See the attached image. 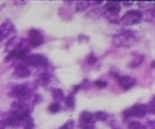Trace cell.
I'll list each match as a JSON object with an SVG mask.
<instances>
[{"mask_svg": "<svg viewBox=\"0 0 155 129\" xmlns=\"http://www.w3.org/2000/svg\"><path fill=\"white\" fill-rule=\"evenodd\" d=\"M136 40V35L131 30H121L113 38V43L117 47H130Z\"/></svg>", "mask_w": 155, "mask_h": 129, "instance_id": "1", "label": "cell"}, {"mask_svg": "<svg viewBox=\"0 0 155 129\" xmlns=\"http://www.w3.org/2000/svg\"><path fill=\"white\" fill-rule=\"evenodd\" d=\"M142 21V12L137 11V10H131V11H127L120 19L121 24L123 25H134V24H137Z\"/></svg>", "mask_w": 155, "mask_h": 129, "instance_id": "2", "label": "cell"}, {"mask_svg": "<svg viewBox=\"0 0 155 129\" xmlns=\"http://www.w3.org/2000/svg\"><path fill=\"white\" fill-rule=\"evenodd\" d=\"M147 114H148L147 105L137 104V105H134L132 107L127 109L126 111H124L123 117H124L125 120H127V118H129V117H131V116H135V117H144Z\"/></svg>", "mask_w": 155, "mask_h": 129, "instance_id": "3", "label": "cell"}, {"mask_svg": "<svg viewBox=\"0 0 155 129\" xmlns=\"http://www.w3.org/2000/svg\"><path fill=\"white\" fill-rule=\"evenodd\" d=\"M23 59L27 65H34V66H47L48 65V60L42 54H27Z\"/></svg>", "mask_w": 155, "mask_h": 129, "instance_id": "4", "label": "cell"}, {"mask_svg": "<svg viewBox=\"0 0 155 129\" xmlns=\"http://www.w3.org/2000/svg\"><path fill=\"white\" fill-rule=\"evenodd\" d=\"M30 94H31V88L29 86V83L18 85L12 89V95L17 97L18 99H27L30 97Z\"/></svg>", "mask_w": 155, "mask_h": 129, "instance_id": "5", "label": "cell"}, {"mask_svg": "<svg viewBox=\"0 0 155 129\" xmlns=\"http://www.w3.org/2000/svg\"><path fill=\"white\" fill-rule=\"evenodd\" d=\"M29 42H30V45L33 47H39L40 45L43 43V36H42V34L40 32H38V30H35V29L30 30L29 32Z\"/></svg>", "mask_w": 155, "mask_h": 129, "instance_id": "6", "label": "cell"}, {"mask_svg": "<svg viewBox=\"0 0 155 129\" xmlns=\"http://www.w3.org/2000/svg\"><path fill=\"white\" fill-rule=\"evenodd\" d=\"M30 74H31V71L27 65H17L15 71H13V77H16V79H25V77H29Z\"/></svg>", "mask_w": 155, "mask_h": 129, "instance_id": "7", "label": "cell"}, {"mask_svg": "<svg viewBox=\"0 0 155 129\" xmlns=\"http://www.w3.org/2000/svg\"><path fill=\"white\" fill-rule=\"evenodd\" d=\"M118 82H119L120 87L123 89H125V90L132 88L136 85V80L134 77H131V76H121V77L118 79Z\"/></svg>", "mask_w": 155, "mask_h": 129, "instance_id": "8", "label": "cell"}, {"mask_svg": "<svg viewBox=\"0 0 155 129\" xmlns=\"http://www.w3.org/2000/svg\"><path fill=\"white\" fill-rule=\"evenodd\" d=\"M105 8L110 12V13H112V15H117L119 11H120V4L118 2V1H107L106 2V5H105Z\"/></svg>", "mask_w": 155, "mask_h": 129, "instance_id": "9", "label": "cell"}, {"mask_svg": "<svg viewBox=\"0 0 155 129\" xmlns=\"http://www.w3.org/2000/svg\"><path fill=\"white\" fill-rule=\"evenodd\" d=\"M21 122H22V121L17 117V115L15 114V111H12V112L10 114V116L7 117V121H6L5 123H6V126H10V127H15V128H16V127H18V126L21 124Z\"/></svg>", "mask_w": 155, "mask_h": 129, "instance_id": "10", "label": "cell"}, {"mask_svg": "<svg viewBox=\"0 0 155 129\" xmlns=\"http://www.w3.org/2000/svg\"><path fill=\"white\" fill-rule=\"evenodd\" d=\"M143 59H144V57L142 56V54H138V53H134L132 54V60L129 63V66L131 68V69H135V68H138L141 64H142V62H143Z\"/></svg>", "mask_w": 155, "mask_h": 129, "instance_id": "11", "label": "cell"}, {"mask_svg": "<svg viewBox=\"0 0 155 129\" xmlns=\"http://www.w3.org/2000/svg\"><path fill=\"white\" fill-rule=\"evenodd\" d=\"M93 118H94V116H93L90 112L83 111V112L81 114L79 121H81V124H84V123H90V122H93Z\"/></svg>", "mask_w": 155, "mask_h": 129, "instance_id": "12", "label": "cell"}, {"mask_svg": "<svg viewBox=\"0 0 155 129\" xmlns=\"http://www.w3.org/2000/svg\"><path fill=\"white\" fill-rule=\"evenodd\" d=\"M52 93H53V98H54L55 100H58V103L65 99V97H64V92H63L61 89H59V88H54V89L52 90Z\"/></svg>", "mask_w": 155, "mask_h": 129, "instance_id": "13", "label": "cell"}, {"mask_svg": "<svg viewBox=\"0 0 155 129\" xmlns=\"http://www.w3.org/2000/svg\"><path fill=\"white\" fill-rule=\"evenodd\" d=\"M154 16H155L154 8H150V10H148V11H146L144 13H142V19L144 18V19L148 21V22H153V21H154Z\"/></svg>", "mask_w": 155, "mask_h": 129, "instance_id": "14", "label": "cell"}, {"mask_svg": "<svg viewBox=\"0 0 155 129\" xmlns=\"http://www.w3.org/2000/svg\"><path fill=\"white\" fill-rule=\"evenodd\" d=\"M49 79H51V75L45 73V74H41L39 77V82L42 85V86H46L48 82H49Z\"/></svg>", "mask_w": 155, "mask_h": 129, "instance_id": "15", "label": "cell"}, {"mask_svg": "<svg viewBox=\"0 0 155 129\" xmlns=\"http://www.w3.org/2000/svg\"><path fill=\"white\" fill-rule=\"evenodd\" d=\"M89 5H90V2H88V1H77L76 10L77 11H84V10H87V7H89Z\"/></svg>", "mask_w": 155, "mask_h": 129, "instance_id": "16", "label": "cell"}, {"mask_svg": "<svg viewBox=\"0 0 155 129\" xmlns=\"http://www.w3.org/2000/svg\"><path fill=\"white\" fill-rule=\"evenodd\" d=\"M129 129H147V128L141 122L135 121V122H130L129 123Z\"/></svg>", "mask_w": 155, "mask_h": 129, "instance_id": "17", "label": "cell"}, {"mask_svg": "<svg viewBox=\"0 0 155 129\" xmlns=\"http://www.w3.org/2000/svg\"><path fill=\"white\" fill-rule=\"evenodd\" d=\"M59 110H60V105H59L58 103H53V104H51L49 107H48V111H49L51 114H55V112H58Z\"/></svg>", "mask_w": 155, "mask_h": 129, "instance_id": "18", "label": "cell"}, {"mask_svg": "<svg viewBox=\"0 0 155 129\" xmlns=\"http://www.w3.org/2000/svg\"><path fill=\"white\" fill-rule=\"evenodd\" d=\"M65 101H66V106H68V107H74V105H75V95H74V94L69 95V97L65 99Z\"/></svg>", "mask_w": 155, "mask_h": 129, "instance_id": "19", "label": "cell"}, {"mask_svg": "<svg viewBox=\"0 0 155 129\" xmlns=\"http://www.w3.org/2000/svg\"><path fill=\"white\" fill-rule=\"evenodd\" d=\"M34 128V121H33V118H27L25 121H24V126H23V129H33Z\"/></svg>", "mask_w": 155, "mask_h": 129, "instance_id": "20", "label": "cell"}, {"mask_svg": "<svg viewBox=\"0 0 155 129\" xmlns=\"http://www.w3.org/2000/svg\"><path fill=\"white\" fill-rule=\"evenodd\" d=\"M95 117H96V120H99V121H106L108 116H107L106 112H104V111H99V112L95 114Z\"/></svg>", "mask_w": 155, "mask_h": 129, "instance_id": "21", "label": "cell"}, {"mask_svg": "<svg viewBox=\"0 0 155 129\" xmlns=\"http://www.w3.org/2000/svg\"><path fill=\"white\" fill-rule=\"evenodd\" d=\"M74 126H75V123H74V121L72 120H70V121H68L63 127L60 129H72L74 128Z\"/></svg>", "mask_w": 155, "mask_h": 129, "instance_id": "22", "label": "cell"}, {"mask_svg": "<svg viewBox=\"0 0 155 129\" xmlns=\"http://www.w3.org/2000/svg\"><path fill=\"white\" fill-rule=\"evenodd\" d=\"M96 87H99V88H106L107 87V82L106 81H101V80H97V81H95V83H94Z\"/></svg>", "mask_w": 155, "mask_h": 129, "instance_id": "23", "label": "cell"}, {"mask_svg": "<svg viewBox=\"0 0 155 129\" xmlns=\"http://www.w3.org/2000/svg\"><path fill=\"white\" fill-rule=\"evenodd\" d=\"M79 127L82 129H94V123L90 122V123H84V124H79Z\"/></svg>", "mask_w": 155, "mask_h": 129, "instance_id": "24", "label": "cell"}, {"mask_svg": "<svg viewBox=\"0 0 155 129\" xmlns=\"http://www.w3.org/2000/svg\"><path fill=\"white\" fill-rule=\"evenodd\" d=\"M95 62H96V57L91 54V56H90V58L88 59V63H89V64H94Z\"/></svg>", "mask_w": 155, "mask_h": 129, "instance_id": "25", "label": "cell"}, {"mask_svg": "<svg viewBox=\"0 0 155 129\" xmlns=\"http://www.w3.org/2000/svg\"><path fill=\"white\" fill-rule=\"evenodd\" d=\"M6 128V123L4 121H0V129H5Z\"/></svg>", "mask_w": 155, "mask_h": 129, "instance_id": "26", "label": "cell"}, {"mask_svg": "<svg viewBox=\"0 0 155 129\" xmlns=\"http://www.w3.org/2000/svg\"><path fill=\"white\" fill-rule=\"evenodd\" d=\"M79 88H81V86H75V87H74V92H72V94H74L75 92H77Z\"/></svg>", "mask_w": 155, "mask_h": 129, "instance_id": "27", "label": "cell"}, {"mask_svg": "<svg viewBox=\"0 0 155 129\" xmlns=\"http://www.w3.org/2000/svg\"><path fill=\"white\" fill-rule=\"evenodd\" d=\"M123 4H124L125 6H130V5H131V2H127V1H126V2H123Z\"/></svg>", "mask_w": 155, "mask_h": 129, "instance_id": "28", "label": "cell"}]
</instances>
